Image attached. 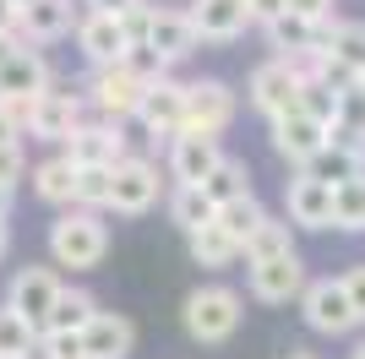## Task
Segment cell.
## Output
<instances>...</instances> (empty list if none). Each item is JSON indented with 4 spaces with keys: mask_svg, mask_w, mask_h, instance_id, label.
<instances>
[{
    "mask_svg": "<svg viewBox=\"0 0 365 359\" xmlns=\"http://www.w3.org/2000/svg\"><path fill=\"white\" fill-rule=\"evenodd\" d=\"M82 93H61V88H44L38 98L28 104V115H22V131L33 136V142H49V147H66L71 142V131L82 125Z\"/></svg>",
    "mask_w": 365,
    "mask_h": 359,
    "instance_id": "obj_8",
    "label": "cell"
},
{
    "mask_svg": "<svg viewBox=\"0 0 365 359\" xmlns=\"http://www.w3.org/2000/svg\"><path fill=\"white\" fill-rule=\"evenodd\" d=\"M33 359H88L82 354V332H38Z\"/></svg>",
    "mask_w": 365,
    "mask_h": 359,
    "instance_id": "obj_35",
    "label": "cell"
},
{
    "mask_svg": "<svg viewBox=\"0 0 365 359\" xmlns=\"http://www.w3.org/2000/svg\"><path fill=\"white\" fill-rule=\"evenodd\" d=\"M245 288H251V299H262V305H289V299H300V288H305L300 251L273 256V261H245Z\"/></svg>",
    "mask_w": 365,
    "mask_h": 359,
    "instance_id": "obj_12",
    "label": "cell"
},
{
    "mask_svg": "<svg viewBox=\"0 0 365 359\" xmlns=\"http://www.w3.org/2000/svg\"><path fill=\"white\" fill-rule=\"evenodd\" d=\"M202 196L213 202V207H224V202H240V196H251V169H245V158H218L213 175L202 180Z\"/></svg>",
    "mask_w": 365,
    "mask_h": 359,
    "instance_id": "obj_28",
    "label": "cell"
},
{
    "mask_svg": "<svg viewBox=\"0 0 365 359\" xmlns=\"http://www.w3.org/2000/svg\"><path fill=\"white\" fill-rule=\"evenodd\" d=\"M33 348H38V327L0 305V354H33Z\"/></svg>",
    "mask_w": 365,
    "mask_h": 359,
    "instance_id": "obj_33",
    "label": "cell"
},
{
    "mask_svg": "<svg viewBox=\"0 0 365 359\" xmlns=\"http://www.w3.org/2000/svg\"><path fill=\"white\" fill-rule=\"evenodd\" d=\"M267 49H273L278 60H305V55H317L322 49V33L327 28H317V22H305V16H273V22H267Z\"/></svg>",
    "mask_w": 365,
    "mask_h": 359,
    "instance_id": "obj_23",
    "label": "cell"
},
{
    "mask_svg": "<svg viewBox=\"0 0 365 359\" xmlns=\"http://www.w3.org/2000/svg\"><path fill=\"white\" fill-rule=\"evenodd\" d=\"M300 316H305V327L322 332V338H349V332L360 327V316H354V305H349L344 278H305Z\"/></svg>",
    "mask_w": 365,
    "mask_h": 359,
    "instance_id": "obj_5",
    "label": "cell"
},
{
    "mask_svg": "<svg viewBox=\"0 0 365 359\" xmlns=\"http://www.w3.org/2000/svg\"><path fill=\"white\" fill-rule=\"evenodd\" d=\"M300 175L322 180V185H344V180H360L365 175V147H344V142H327V147L300 169Z\"/></svg>",
    "mask_w": 365,
    "mask_h": 359,
    "instance_id": "obj_24",
    "label": "cell"
},
{
    "mask_svg": "<svg viewBox=\"0 0 365 359\" xmlns=\"http://www.w3.org/2000/svg\"><path fill=\"white\" fill-rule=\"evenodd\" d=\"M284 11L289 16H305V22H317V28H327V22H338V0H284Z\"/></svg>",
    "mask_w": 365,
    "mask_h": 359,
    "instance_id": "obj_37",
    "label": "cell"
},
{
    "mask_svg": "<svg viewBox=\"0 0 365 359\" xmlns=\"http://www.w3.org/2000/svg\"><path fill=\"white\" fill-rule=\"evenodd\" d=\"M333 229H344V234H365V175L333 185Z\"/></svg>",
    "mask_w": 365,
    "mask_h": 359,
    "instance_id": "obj_30",
    "label": "cell"
},
{
    "mask_svg": "<svg viewBox=\"0 0 365 359\" xmlns=\"http://www.w3.org/2000/svg\"><path fill=\"white\" fill-rule=\"evenodd\" d=\"M131 348H137V327L115 311H98L82 327V354L88 359H131Z\"/></svg>",
    "mask_w": 365,
    "mask_h": 359,
    "instance_id": "obj_21",
    "label": "cell"
},
{
    "mask_svg": "<svg viewBox=\"0 0 365 359\" xmlns=\"http://www.w3.org/2000/svg\"><path fill=\"white\" fill-rule=\"evenodd\" d=\"M61 152L71 158L76 169H115L125 152H131V136H125L120 120H104V115H98V120H82Z\"/></svg>",
    "mask_w": 365,
    "mask_h": 359,
    "instance_id": "obj_10",
    "label": "cell"
},
{
    "mask_svg": "<svg viewBox=\"0 0 365 359\" xmlns=\"http://www.w3.org/2000/svg\"><path fill=\"white\" fill-rule=\"evenodd\" d=\"M197 28H191V16H185V6H153V22H148V49L164 66H180V60L197 55Z\"/></svg>",
    "mask_w": 365,
    "mask_h": 359,
    "instance_id": "obj_16",
    "label": "cell"
},
{
    "mask_svg": "<svg viewBox=\"0 0 365 359\" xmlns=\"http://www.w3.org/2000/svg\"><path fill=\"white\" fill-rule=\"evenodd\" d=\"M28 180H33V196H38L44 207H76V164L66 152L38 158V164L28 169Z\"/></svg>",
    "mask_w": 365,
    "mask_h": 359,
    "instance_id": "obj_22",
    "label": "cell"
},
{
    "mask_svg": "<svg viewBox=\"0 0 365 359\" xmlns=\"http://www.w3.org/2000/svg\"><path fill=\"white\" fill-rule=\"evenodd\" d=\"M262 218H267V207H262V196H257V191L240 196V202H224V207H218V224L229 229V239H235V245H245V239L257 234Z\"/></svg>",
    "mask_w": 365,
    "mask_h": 359,
    "instance_id": "obj_31",
    "label": "cell"
},
{
    "mask_svg": "<svg viewBox=\"0 0 365 359\" xmlns=\"http://www.w3.org/2000/svg\"><path fill=\"white\" fill-rule=\"evenodd\" d=\"M300 88H305V71L300 60H262L257 71H251V82H245V104L257 109L262 120H278L289 115V109H300Z\"/></svg>",
    "mask_w": 365,
    "mask_h": 359,
    "instance_id": "obj_4",
    "label": "cell"
},
{
    "mask_svg": "<svg viewBox=\"0 0 365 359\" xmlns=\"http://www.w3.org/2000/svg\"><path fill=\"white\" fill-rule=\"evenodd\" d=\"M185 245H191V261L207 267V272H224V267L240 261V245L229 239V229L218 224V218H213V224H202L197 234H185Z\"/></svg>",
    "mask_w": 365,
    "mask_h": 359,
    "instance_id": "obj_25",
    "label": "cell"
},
{
    "mask_svg": "<svg viewBox=\"0 0 365 359\" xmlns=\"http://www.w3.org/2000/svg\"><path fill=\"white\" fill-rule=\"evenodd\" d=\"M164 196H169L164 175H158V164L142 158V152H125L120 164L109 169V212H120V218H142V212H153Z\"/></svg>",
    "mask_w": 365,
    "mask_h": 359,
    "instance_id": "obj_3",
    "label": "cell"
},
{
    "mask_svg": "<svg viewBox=\"0 0 365 359\" xmlns=\"http://www.w3.org/2000/svg\"><path fill=\"white\" fill-rule=\"evenodd\" d=\"M164 207H169V224L180 229V234H197L202 224H213L218 207L202 196V185H175V191L164 196Z\"/></svg>",
    "mask_w": 365,
    "mask_h": 359,
    "instance_id": "obj_27",
    "label": "cell"
},
{
    "mask_svg": "<svg viewBox=\"0 0 365 359\" xmlns=\"http://www.w3.org/2000/svg\"><path fill=\"white\" fill-rule=\"evenodd\" d=\"M16 49H28V44H22V38H16V33H0V66H6V60H11Z\"/></svg>",
    "mask_w": 365,
    "mask_h": 359,
    "instance_id": "obj_43",
    "label": "cell"
},
{
    "mask_svg": "<svg viewBox=\"0 0 365 359\" xmlns=\"http://www.w3.org/2000/svg\"><path fill=\"white\" fill-rule=\"evenodd\" d=\"M28 175V152H22V142H11V147H0V180H22Z\"/></svg>",
    "mask_w": 365,
    "mask_h": 359,
    "instance_id": "obj_38",
    "label": "cell"
},
{
    "mask_svg": "<svg viewBox=\"0 0 365 359\" xmlns=\"http://www.w3.org/2000/svg\"><path fill=\"white\" fill-rule=\"evenodd\" d=\"M11 142H22V120L0 104V147H11Z\"/></svg>",
    "mask_w": 365,
    "mask_h": 359,
    "instance_id": "obj_41",
    "label": "cell"
},
{
    "mask_svg": "<svg viewBox=\"0 0 365 359\" xmlns=\"http://www.w3.org/2000/svg\"><path fill=\"white\" fill-rule=\"evenodd\" d=\"M267 136H273V152L284 164H294V169H305L322 147H327V125L311 120L305 109H289V115L267 120Z\"/></svg>",
    "mask_w": 365,
    "mask_h": 359,
    "instance_id": "obj_13",
    "label": "cell"
},
{
    "mask_svg": "<svg viewBox=\"0 0 365 359\" xmlns=\"http://www.w3.org/2000/svg\"><path fill=\"white\" fill-rule=\"evenodd\" d=\"M284 359H317V354H311V348H289Z\"/></svg>",
    "mask_w": 365,
    "mask_h": 359,
    "instance_id": "obj_47",
    "label": "cell"
},
{
    "mask_svg": "<svg viewBox=\"0 0 365 359\" xmlns=\"http://www.w3.org/2000/svg\"><path fill=\"white\" fill-rule=\"evenodd\" d=\"M71 33H76V49H82L88 66H115V60H125V49H131L115 11H82Z\"/></svg>",
    "mask_w": 365,
    "mask_h": 359,
    "instance_id": "obj_17",
    "label": "cell"
},
{
    "mask_svg": "<svg viewBox=\"0 0 365 359\" xmlns=\"http://www.w3.org/2000/svg\"><path fill=\"white\" fill-rule=\"evenodd\" d=\"M360 82H365V76H360Z\"/></svg>",
    "mask_w": 365,
    "mask_h": 359,
    "instance_id": "obj_51",
    "label": "cell"
},
{
    "mask_svg": "<svg viewBox=\"0 0 365 359\" xmlns=\"http://www.w3.org/2000/svg\"><path fill=\"white\" fill-rule=\"evenodd\" d=\"M185 16H191L202 44H235V38H245V28H257L245 0H191Z\"/></svg>",
    "mask_w": 365,
    "mask_h": 359,
    "instance_id": "obj_15",
    "label": "cell"
},
{
    "mask_svg": "<svg viewBox=\"0 0 365 359\" xmlns=\"http://www.w3.org/2000/svg\"><path fill=\"white\" fill-rule=\"evenodd\" d=\"M344 288H349V305H354V316L365 321V261H354V267L344 272Z\"/></svg>",
    "mask_w": 365,
    "mask_h": 359,
    "instance_id": "obj_39",
    "label": "cell"
},
{
    "mask_svg": "<svg viewBox=\"0 0 365 359\" xmlns=\"http://www.w3.org/2000/svg\"><path fill=\"white\" fill-rule=\"evenodd\" d=\"M16 28V6L11 0H0V33H11Z\"/></svg>",
    "mask_w": 365,
    "mask_h": 359,
    "instance_id": "obj_44",
    "label": "cell"
},
{
    "mask_svg": "<svg viewBox=\"0 0 365 359\" xmlns=\"http://www.w3.org/2000/svg\"><path fill=\"white\" fill-rule=\"evenodd\" d=\"M224 158V147H218V136H169V180L175 185H202V180L213 175V164Z\"/></svg>",
    "mask_w": 365,
    "mask_h": 359,
    "instance_id": "obj_19",
    "label": "cell"
},
{
    "mask_svg": "<svg viewBox=\"0 0 365 359\" xmlns=\"http://www.w3.org/2000/svg\"><path fill=\"white\" fill-rule=\"evenodd\" d=\"M284 218L294 229H333V185L294 169V180H284Z\"/></svg>",
    "mask_w": 365,
    "mask_h": 359,
    "instance_id": "obj_18",
    "label": "cell"
},
{
    "mask_svg": "<svg viewBox=\"0 0 365 359\" xmlns=\"http://www.w3.org/2000/svg\"><path fill=\"white\" fill-rule=\"evenodd\" d=\"M11 207H16V185L0 180V218H11Z\"/></svg>",
    "mask_w": 365,
    "mask_h": 359,
    "instance_id": "obj_42",
    "label": "cell"
},
{
    "mask_svg": "<svg viewBox=\"0 0 365 359\" xmlns=\"http://www.w3.org/2000/svg\"><path fill=\"white\" fill-rule=\"evenodd\" d=\"M76 28V6L71 0H33L28 11L16 16V38H22V44H55V38H66V33Z\"/></svg>",
    "mask_w": 365,
    "mask_h": 359,
    "instance_id": "obj_20",
    "label": "cell"
},
{
    "mask_svg": "<svg viewBox=\"0 0 365 359\" xmlns=\"http://www.w3.org/2000/svg\"><path fill=\"white\" fill-rule=\"evenodd\" d=\"M11 256V218H0V261Z\"/></svg>",
    "mask_w": 365,
    "mask_h": 359,
    "instance_id": "obj_46",
    "label": "cell"
},
{
    "mask_svg": "<svg viewBox=\"0 0 365 359\" xmlns=\"http://www.w3.org/2000/svg\"><path fill=\"white\" fill-rule=\"evenodd\" d=\"M66 288V278H61V267L55 261H28V267H16L11 272V283H6V311H16L22 321H33V327H44V316H49V305H55V294Z\"/></svg>",
    "mask_w": 365,
    "mask_h": 359,
    "instance_id": "obj_7",
    "label": "cell"
},
{
    "mask_svg": "<svg viewBox=\"0 0 365 359\" xmlns=\"http://www.w3.org/2000/svg\"><path fill=\"white\" fill-rule=\"evenodd\" d=\"M142 93H148V82H142L125 60H115V66H93L88 76V104L98 109L104 120H137V104H142Z\"/></svg>",
    "mask_w": 365,
    "mask_h": 359,
    "instance_id": "obj_9",
    "label": "cell"
},
{
    "mask_svg": "<svg viewBox=\"0 0 365 359\" xmlns=\"http://www.w3.org/2000/svg\"><path fill=\"white\" fill-rule=\"evenodd\" d=\"M240 115V93L218 82V76H197L185 82V131L191 136H224Z\"/></svg>",
    "mask_w": 365,
    "mask_h": 359,
    "instance_id": "obj_6",
    "label": "cell"
},
{
    "mask_svg": "<svg viewBox=\"0 0 365 359\" xmlns=\"http://www.w3.org/2000/svg\"><path fill=\"white\" fill-rule=\"evenodd\" d=\"M349 359H365V343H354V348H349Z\"/></svg>",
    "mask_w": 365,
    "mask_h": 359,
    "instance_id": "obj_48",
    "label": "cell"
},
{
    "mask_svg": "<svg viewBox=\"0 0 365 359\" xmlns=\"http://www.w3.org/2000/svg\"><path fill=\"white\" fill-rule=\"evenodd\" d=\"M0 359H33V354H0Z\"/></svg>",
    "mask_w": 365,
    "mask_h": 359,
    "instance_id": "obj_50",
    "label": "cell"
},
{
    "mask_svg": "<svg viewBox=\"0 0 365 359\" xmlns=\"http://www.w3.org/2000/svg\"><path fill=\"white\" fill-rule=\"evenodd\" d=\"M289 251H294V224L289 218H273V212H267L257 224V234L240 245L245 261H273V256H289Z\"/></svg>",
    "mask_w": 365,
    "mask_h": 359,
    "instance_id": "obj_29",
    "label": "cell"
},
{
    "mask_svg": "<svg viewBox=\"0 0 365 359\" xmlns=\"http://www.w3.org/2000/svg\"><path fill=\"white\" fill-rule=\"evenodd\" d=\"M137 125L153 136V142L180 136L185 131V82H175V76L153 82V88L142 93V104H137Z\"/></svg>",
    "mask_w": 365,
    "mask_h": 359,
    "instance_id": "obj_14",
    "label": "cell"
},
{
    "mask_svg": "<svg viewBox=\"0 0 365 359\" xmlns=\"http://www.w3.org/2000/svg\"><path fill=\"white\" fill-rule=\"evenodd\" d=\"M338 98H344V88H333V82H317V76H305V88H300V109L311 120H322L327 131H333V120H338Z\"/></svg>",
    "mask_w": 365,
    "mask_h": 359,
    "instance_id": "obj_32",
    "label": "cell"
},
{
    "mask_svg": "<svg viewBox=\"0 0 365 359\" xmlns=\"http://www.w3.org/2000/svg\"><path fill=\"white\" fill-rule=\"evenodd\" d=\"M125 66H131V71H137L142 82H148V88H153V82H164V76L175 71V66H164V60L153 55L148 44H131V49H125Z\"/></svg>",
    "mask_w": 365,
    "mask_h": 359,
    "instance_id": "obj_36",
    "label": "cell"
},
{
    "mask_svg": "<svg viewBox=\"0 0 365 359\" xmlns=\"http://www.w3.org/2000/svg\"><path fill=\"white\" fill-rule=\"evenodd\" d=\"M109 256V224L88 207H61L49 224V261L71 272H93Z\"/></svg>",
    "mask_w": 365,
    "mask_h": 359,
    "instance_id": "obj_1",
    "label": "cell"
},
{
    "mask_svg": "<svg viewBox=\"0 0 365 359\" xmlns=\"http://www.w3.org/2000/svg\"><path fill=\"white\" fill-rule=\"evenodd\" d=\"M11 6H16V16H22V11H28V6H33V0H11Z\"/></svg>",
    "mask_w": 365,
    "mask_h": 359,
    "instance_id": "obj_49",
    "label": "cell"
},
{
    "mask_svg": "<svg viewBox=\"0 0 365 359\" xmlns=\"http://www.w3.org/2000/svg\"><path fill=\"white\" fill-rule=\"evenodd\" d=\"M93 316H98V299H93L88 288L66 283L61 294H55V305H49V316H44V327H38V332H82Z\"/></svg>",
    "mask_w": 365,
    "mask_h": 359,
    "instance_id": "obj_26",
    "label": "cell"
},
{
    "mask_svg": "<svg viewBox=\"0 0 365 359\" xmlns=\"http://www.w3.org/2000/svg\"><path fill=\"white\" fill-rule=\"evenodd\" d=\"M76 207L109 212V169H76Z\"/></svg>",
    "mask_w": 365,
    "mask_h": 359,
    "instance_id": "obj_34",
    "label": "cell"
},
{
    "mask_svg": "<svg viewBox=\"0 0 365 359\" xmlns=\"http://www.w3.org/2000/svg\"><path fill=\"white\" fill-rule=\"evenodd\" d=\"M44 88H55V76H49V60L38 55L33 44H28V49H16V55L0 66V104L11 109L16 120L28 115V104H33Z\"/></svg>",
    "mask_w": 365,
    "mask_h": 359,
    "instance_id": "obj_11",
    "label": "cell"
},
{
    "mask_svg": "<svg viewBox=\"0 0 365 359\" xmlns=\"http://www.w3.org/2000/svg\"><path fill=\"white\" fill-rule=\"evenodd\" d=\"M131 0H88V11H125Z\"/></svg>",
    "mask_w": 365,
    "mask_h": 359,
    "instance_id": "obj_45",
    "label": "cell"
},
{
    "mask_svg": "<svg viewBox=\"0 0 365 359\" xmlns=\"http://www.w3.org/2000/svg\"><path fill=\"white\" fill-rule=\"evenodd\" d=\"M180 321H185V332H191V343L218 348L240 332L245 299H240V288H229V283H197L180 305Z\"/></svg>",
    "mask_w": 365,
    "mask_h": 359,
    "instance_id": "obj_2",
    "label": "cell"
},
{
    "mask_svg": "<svg viewBox=\"0 0 365 359\" xmlns=\"http://www.w3.org/2000/svg\"><path fill=\"white\" fill-rule=\"evenodd\" d=\"M245 6H251V22H257V28H267L273 16H284V0H245Z\"/></svg>",
    "mask_w": 365,
    "mask_h": 359,
    "instance_id": "obj_40",
    "label": "cell"
}]
</instances>
